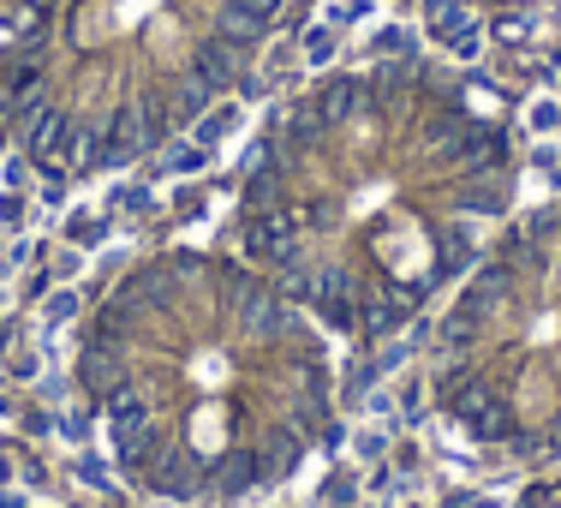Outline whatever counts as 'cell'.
I'll list each match as a JSON object with an SVG mask.
<instances>
[{
	"mask_svg": "<svg viewBox=\"0 0 561 508\" xmlns=\"http://www.w3.org/2000/svg\"><path fill=\"white\" fill-rule=\"evenodd\" d=\"M78 377H84V390H90V395H102V400H108V390H119V365H114L108 353H102V347H96V353H84Z\"/></svg>",
	"mask_w": 561,
	"mask_h": 508,
	"instance_id": "obj_1",
	"label": "cell"
},
{
	"mask_svg": "<svg viewBox=\"0 0 561 508\" xmlns=\"http://www.w3.org/2000/svg\"><path fill=\"white\" fill-rule=\"evenodd\" d=\"M239 120H245V109H239V102H233V109L204 114V120H197V144H204V150H216V144L227 138V132H239Z\"/></svg>",
	"mask_w": 561,
	"mask_h": 508,
	"instance_id": "obj_2",
	"label": "cell"
},
{
	"mask_svg": "<svg viewBox=\"0 0 561 508\" xmlns=\"http://www.w3.org/2000/svg\"><path fill=\"white\" fill-rule=\"evenodd\" d=\"M204 168H209L204 144H173V150L162 156V173H204Z\"/></svg>",
	"mask_w": 561,
	"mask_h": 508,
	"instance_id": "obj_3",
	"label": "cell"
},
{
	"mask_svg": "<svg viewBox=\"0 0 561 508\" xmlns=\"http://www.w3.org/2000/svg\"><path fill=\"white\" fill-rule=\"evenodd\" d=\"M66 234H72L78 246H102V239H108V222H102V216H84V210H72V216H66Z\"/></svg>",
	"mask_w": 561,
	"mask_h": 508,
	"instance_id": "obj_4",
	"label": "cell"
},
{
	"mask_svg": "<svg viewBox=\"0 0 561 508\" xmlns=\"http://www.w3.org/2000/svg\"><path fill=\"white\" fill-rule=\"evenodd\" d=\"M305 60H311V66H329V60H335V31H329V24H317V31L305 36Z\"/></svg>",
	"mask_w": 561,
	"mask_h": 508,
	"instance_id": "obj_5",
	"label": "cell"
},
{
	"mask_svg": "<svg viewBox=\"0 0 561 508\" xmlns=\"http://www.w3.org/2000/svg\"><path fill=\"white\" fill-rule=\"evenodd\" d=\"M382 449H389V431H377V425H370V431H358V437H353V454H358V461H377Z\"/></svg>",
	"mask_w": 561,
	"mask_h": 508,
	"instance_id": "obj_6",
	"label": "cell"
},
{
	"mask_svg": "<svg viewBox=\"0 0 561 508\" xmlns=\"http://www.w3.org/2000/svg\"><path fill=\"white\" fill-rule=\"evenodd\" d=\"M531 132H561V102H531Z\"/></svg>",
	"mask_w": 561,
	"mask_h": 508,
	"instance_id": "obj_7",
	"label": "cell"
},
{
	"mask_svg": "<svg viewBox=\"0 0 561 508\" xmlns=\"http://www.w3.org/2000/svg\"><path fill=\"white\" fill-rule=\"evenodd\" d=\"M370 48H377V55H407V31H400V24H382V31H377V43H370Z\"/></svg>",
	"mask_w": 561,
	"mask_h": 508,
	"instance_id": "obj_8",
	"label": "cell"
},
{
	"mask_svg": "<svg viewBox=\"0 0 561 508\" xmlns=\"http://www.w3.org/2000/svg\"><path fill=\"white\" fill-rule=\"evenodd\" d=\"M114 204H119V210H150L156 197H150V185H119V192H114Z\"/></svg>",
	"mask_w": 561,
	"mask_h": 508,
	"instance_id": "obj_9",
	"label": "cell"
},
{
	"mask_svg": "<svg viewBox=\"0 0 561 508\" xmlns=\"http://www.w3.org/2000/svg\"><path fill=\"white\" fill-rule=\"evenodd\" d=\"M72 312H78V293H55V300H48V329H60Z\"/></svg>",
	"mask_w": 561,
	"mask_h": 508,
	"instance_id": "obj_10",
	"label": "cell"
},
{
	"mask_svg": "<svg viewBox=\"0 0 561 508\" xmlns=\"http://www.w3.org/2000/svg\"><path fill=\"white\" fill-rule=\"evenodd\" d=\"M0 222H7V227H19V222H24V197H19V192L0 197Z\"/></svg>",
	"mask_w": 561,
	"mask_h": 508,
	"instance_id": "obj_11",
	"label": "cell"
},
{
	"mask_svg": "<svg viewBox=\"0 0 561 508\" xmlns=\"http://www.w3.org/2000/svg\"><path fill=\"white\" fill-rule=\"evenodd\" d=\"M12 377H36V353H12Z\"/></svg>",
	"mask_w": 561,
	"mask_h": 508,
	"instance_id": "obj_12",
	"label": "cell"
},
{
	"mask_svg": "<svg viewBox=\"0 0 561 508\" xmlns=\"http://www.w3.org/2000/svg\"><path fill=\"white\" fill-rule=\"evenodd\" d=\"M323 490H329V497H335V503H346V497H353V478H346V473H335V478H329Z\"/></svg>",
	"mask_w": 561,
	"mask_h": 508,
	"instance_id": "obj_13",
	"label": "cell"
},
{
	"mask_svg": "<svg viewBox=\"0 0 561 508\" xmlns=\"http://www.w3.org/2000/svg\"><path fill=\"white\" fill-rule=\"evenodd\" d=\"M389 485H394V473H389V466H377V473H370V490H377V497H389Z\"/></svg>",
	"mask_w": 561,
	"mask_h": 508,
	"instance_id": "obj_14",
	"label": "cell"
},
{
	"mask_svg": "<svg viewBox=\"0 0 561 508\" xmlns=\"http://www.w3.org/2000/svg\"><path fill=\"white\" fill-rule=\"evenodd\" d=\"M472 508H502V503H496V497H478V503H472Z\"/></svg>",
	"mask_w": 561,
	"mask_h": 508,
	"instance_id": "obj_15",
	"label": "cell"
},
{
	"mask_svg": "<svg viewBox=\"0 0 561 508\" xmlns=\"http://www.w3.org/2000/svg\"><path fill=\"white\" fill-rule=\"evenodd\" d=\"M556 180H561V173H556Z\"/></svg>",
	"mask_w": 561,
	"mask_h": 508,
	"instance_id": "obj_16",
	"label": "cell"
}]
</instances>
